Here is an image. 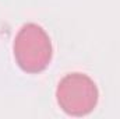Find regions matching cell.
<instances>
[{
    "label": "cell",
    "instance_id": "cell-1",
    "mask_svg": "<svg viewBox=\"0 0 120 119\" xmlns=\"http://www.w3.org/2000/svg\"><path fill=\"white\" fill-rule=\"evenodd\" d=\"M14 58L20 69L25 73H41L52 60V42L46 31L41 25L28 23L21 27L15 35Z\"/></svg>",
    "mask_w": 120,
    "mask_h": 119
},
{
    "label": "cell",
    "instance_id": "cell-2",
    "mask_svg": "<svg viewBox=\"0 0 120 119\" xmlns=\"http://www.w3.org/2000/svg\"><path fill=\"white\" fill-rule=\"evenodd\" d=\"M98 87L94 80L82 73L64 76L56 90L57 104L67 115L84 116L94 111L98 104Z\"/></svg>",
    "mask_w": 120,
    "mask_h": 119
}]
</instances>
